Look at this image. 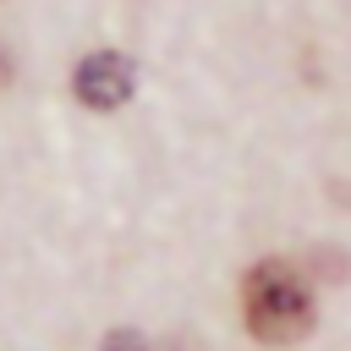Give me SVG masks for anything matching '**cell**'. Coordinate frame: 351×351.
I'll return each instance as SVG.
<instances>
[{
    "label": "cell",
    "mask_w": 351,
    "mask_h": 351,
    "mask_svg": "<svg viewBox=\"0 0 351 351\" xmlns=\"http://www.w3.org/2000/svg\"><path fill=\"white\" fill-rule=\"evenodd\" d=\"M104 351H148V340H143V335H110Z\"/></svg>",
    "instance_id": "3"
},
{
    "label": "cell",
    "mask_w": 351,
    "mask_h": 351,
    "mask_svg": "<svg viewBox=\"0 0 351 351\" xmlns=\"http://www.w3.org/2000/svg\"><path fill=\"white\" fill-rule=\"evenodd\" d=\"M241 313H247V335L263 346H296L313 329V291L302 285V274L280 258L247 269L241 280Z\"/></svg>",
    "instance_id": "1"
},
{
    "label": "cell",
    "mask_w": 351,
    "mask_h": 351,
    "mask_svg": "<svg viewBox=\"0 0 351 351\" xmlns=\"http://www.w3.org/2000/svg\"><path fill=\"white\" fill-rule=\"evenodd\" d=\"M132 88H137V71H132V60L115 55V49H93V55H82L77 71H71V93H77V104H88V110H121V104L132 99Z\"/></svg>",
    "instance_id": "2"
},
{
    "label": "cell",
    "mask_w": 351,
    "mask_h": 351,
    "mask_svg": "<svg viewBox=\"0 0 351 351\" xmlns=\"http://www.w3.org/2000/svg\"><path fill=\"white\" fill-rule=\"evenodd\" d=\"M11 82V60H5V49H0V88Z\"/></svg>",
    "instance_id": "4"
}]
</instances>
